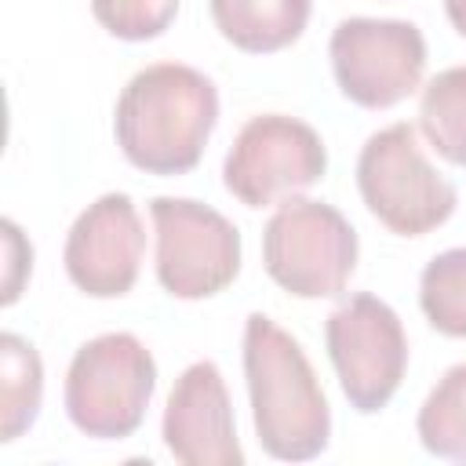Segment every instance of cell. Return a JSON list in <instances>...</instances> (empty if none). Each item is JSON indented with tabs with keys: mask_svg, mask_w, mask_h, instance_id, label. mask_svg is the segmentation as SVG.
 Wrapping results in <instances>:
<instances>
[{
	"mask_svg": "<svg viewBox=\"0 0 466 466\" xmlns=\"http://www.w3.org/2000/svg\"><path fill=\"white\" fill-rule=\"evenodd\" d=\"M218 124L215 84L182 62L138 69L113 109V135L127 164L146 175H186L200 164Z\"/></svg>",
	"mask_w": 466,
	"mask_h": 466,
	"instance_id": "cell-1",
	"label": "cell"
},
{
	"mask_svg": "<svg viewBox=\"0 0 466 466\" xmlns=\"http://www.w3.org/2000/svg\"><path fill=\"white\" fill-rule=\"evenodd\" d=\"M244 379L255 437L280 462H306L328 448L331 408L302 346L266 313L244 320Z\"/></svg>",
	"mask_w": 466,
	"mask_h": 466,
	"instance_id": "cell-2",
	"label": "cell"
},
{
	"mask_svg": "<svg viewBox=\"0 0 466 466\" xmlns=\"http://www.w3.org/2000/svg\"><path fill=\"white\" fill-rule=\"evenodd\" d=\"M157 390L153 353L131 331H106L84 342L66 371V415L95 441L131 437Z\"/></svg>",
	"mask_w": 466,
	"mask_h": 466,
	"instance_id": "cell-3",
	"label": "cell"
},
{
	"mask_svg": "<svg viewBox=\"0 0 466 466\" xmlns=\"http://www.w3.org/2000/svg\"><path fill=\"white\" fill-rule=\"evenodd\" d=\"M262 266L295 299H335L357 266V229L324 200L284 197L262 229Z\"/></svg>",
	"mask_w": 466,
	"mask_h": 466,
	"instance_id": "cell-4",
	"label": "cell"
},
{
	"mask_svg": "<svg viewBox=\"0 0 466 466\" xmlns=\"http://www.w3.org/2000/svg\"><path fill=\"white\" fill-rule=\"evenodd\" d=\"M357 189L368 211L397 237H422L451 218L459 193L426 160L411 124L375 131L357 157Z\"/></svg>",
	"mask_w": 466,
	"mask_h": 466,
	"instance_id": "cell-5",
	"label": "cell"
},
{
	"mask_svg": "<svg viewBox=\"0 0 466 466\" xmlns=\"http://www.w3.org/2000/svg\"><path fill=\"white\" fill-rule=\"evenodd\" d=\"M339 91L364 109L404 102L426 69V36L404 18H342L328 44Z\"/></svg>",
	"mask_w": 466,
	"mask_h": 466,
	"instance_id": "cell-6",
	"label": "cell"
},
{
	"mask_svg": "<svg viewBox=\"0 0 466 466\" xmlns=\"http://www.w3.org/2000/svg\"><path fill=\"white\" fill-rule=\"evenodd\" d=\"M157 229V280L175 299L218 295L240 273L237 226L189 197H157L149 204Z\"/></svg>",
	"mask_w": 466,
	"mask_h": 466,
	"instance_id": "cell-7",
	"label": "cell"
},
{
	"mask_svg": "<svg viewBox=\"0 0 466 466\" xmlns=\"http://www.w3.org/2000/svg\"><path fill=\"white\" fill-rule=\"evenodd\" d=\"M324 167L328 149L306 120L262 113L237 131L222 164V186L240 204L266 208L320 182Z\"/></svg>",
	"mask_w": 466,
	"mask_h": 466,
	"instance_id": "cell-8",
	"label": "cell"
},
{
	"mask_svg": "<svg viewBox=\"0 0 466 466\" xmlns=\"http://www.w3.org/2000/svg\"><path fill=\"white\" fill-rule=\"evenodd\" d=\"M324 342L339 386L357 411L371 415L393 400L408 368V339L393 306L375 295H353L328 317Z\"/></svg>",
	"mask_w": 466,
	"mask_h": 466,
	"instance_id": "cell-9",
	"label": "cell"
},
{
	"mask_svg": "<svg viewBox=\"0 0 466 466\" xmlns=\"http://www.w3.org/2000/svg\"><path fill=\"white\" fill-rule=\"evenodd\" d=\"M146 251V229L127 193H102L87 204L66 237V273L91 299H120L135 288Z\"/></svg>",
	"mask_w": 466,
	"mask_h": 466,
	"instance_id": "cell-10",
	"label": "cell"
},
{
	"mask_svg": "<svg viewBox=\"0 0 466 466\" xmlns=\"http://www.w3.org/2000/svg\"><path fill=\"white\" fill-rule=\"evenodd\" d=\"M160 437L186 466H244L229 390L215 360H197L175 379Z\"/></svg>",
	"mask_w": 466,
	"mask_h": 466,
	"instance_id": "cell-11",
	"label": "cell"
},
{
	"mask_svg": "<svg viewBox=\"0 0 466 466\" xmlns=\"http://www.w3.org/2000/svg\"><path fill=\"white\" fill-rule=\"evenodd\" d=\"M215 29L248 55H269L295 44L309 22L313 0H208Z\"/></svg>",
	"mask_w": 466,
	"mask_h": 466,
	"instance_id": "cell-12",
	"label": "cell"
},
{
	"mask_svg": "<svg viewBox=\"0 0 466 466\" xmlns=\"http://www.w3.org/2000/svg\"><path fill=\"white\" fill-rule=\"evenodd\" d=\"M44 397V364L40 353L15 331L0 335V441L11 444L18 441Z\"/></svg>",
	"mask_w": 466,
	"mask_h": 466,
	"instance_id": "cell-13",
	"label": "cell"
},
{
	"mask_svg": "<svg viewBox=\"0 0 466 466\" xmlns=\"http://www.w3.org/2000/svg\"><path fill=\"white\" fill-rule=\"evenodd\" d=\"M419 127L448 164L466 167V66L441 69L422 87Z\"/></svg>",
	"mask_w": 466,
	"mask_h": 466,
	"instance_id": "cell-14",
	"label": "cell"
},
{
	"mask_svg": "<svg viewBox=\"0 0 466 466\" xmlns=\"http://www.w3.org/2000/svg\"><path fill=\"white\" fill-rule=\"evenodd\" d=\"M415 430L430 455L466 462V364H455L441 375L419 408Z\"/></svg>",
	"mask_w": 466,
	"mask_h": 466,
	"instance_id": "cell-15",
	"label": "cell"
},
{
	"mask_svg": "<svg viewBox=\"0 0 466 466\" xmlns=\"http://www.w3.org/2000/svg\"><path fill=\"white\" fill-rule=\"evenodd\" d=\"M419 306L441 335L466 339V248H448L426 262L419 277Z\"/></svg>",
	"mask_w": 466,
	"mask_h": 466,
	"instance_id": "cell-16",
	"label": "cell"
},
{
	"mask_svg": "<svg viewBox=\"0 0 466 466\" xmlns=\"http://www.w3.org/2000/svg\"><path fill=\"white\" fill-rule=\"evenodd\" d=\"M91 11L120 40H153L175 22L178 0H91Z\"/></svg>",
	"mask_w": 466,
	"mask_h": 466,
	"instance_id": "cell-17",
	"label": "cell"
},
{
	"mask_svg": "<svg viewBox=\"0 0 466 466\" xmlns=\"http://www.w3.org/2000/svg\"><path fill=\"white\" fill-rule=\"evenodd\" d=\"M4 248H7V280H4V302L11 306L18 299V288H22V273L33 266V248L22 240V229L4 218Z\"/></svg>",
	"mask_w": 466,
	"mask_h": 466,
	"instance_id": "cell-18",
	"label": "cell"
},
{
	"mask_svg": "<svg viewBox=\"0 0 466 466\" xmlns=\"http://www.w3.org/2000/svg\"><path fill=\"white\" fill-rule=\"evenodd\" d=\"M444 11H448V22L455 25V33L466 36V0H444Z\"/></svg>",
	"mask_w": 466,
	"mask_h": 466,
	"instance_id": "cell-19",
	"label": "cell"
}]
</instances>
